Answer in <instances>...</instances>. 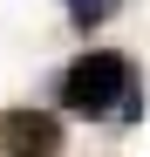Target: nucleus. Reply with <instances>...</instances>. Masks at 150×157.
<instances>
[{"label": "nucleus", "instance_id": "1", "mask_svg": "<svg viewBox=\"0 0 150 157\" xmlns=\"http://www.w3.org/2000/svg\"><path fill=\"white\" fill-rule=\"evenodd\" d=\"M137 89V68L123 48H89V55H75L62 75H55V96H62V109L68 116H116L123 109V96Z\"/></svg>", "mask_w": 150, "mask_h": 157}, {"label": "nucleus", "instance_id": "2", "mask_svg": "<svg viewBox=\"0 0 150 157\" xmlns=\"http://www.w3.org/2000/svg\"><path fill=\"white\" fill-rule=\"evenodd\" d=\"M62 150H68V137H62L55 109H28V102L0 109V157H62Z\"/></svg>", "mask_w": 150, "mask_h": 157}, {"label": "nucleus", "instance_id": "3", "mask_svg": "<svg viewBox=\"0 0 150 157\" xmlns=\"http://www.w3.org/2000/svg\"><path fill=\"white\" fill-rule=\"evenodd\" d=\"M62 7H68V21H75V28L89 34V28H103V21L123 7V0H62Z\"/></svg>", "mask_w": 150, "mask_h": 157}, {"label": "nucleus", "instance_id": "4", "mask_svg": "<svg viewBox=\"0 0 150 157\" xmlns=\"http://www.w3.org/2000/svg\"><path fill=\"white\" fill-rule=\"evenodd\" d=\"M116 123H143V82L123 96V109H116Z\"/></svg>", "mask_w": 150, "mask_h": 157}]
</instances>
